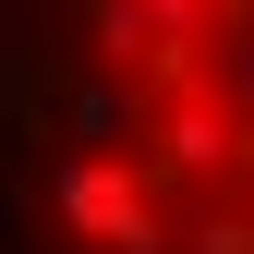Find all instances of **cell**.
<instances>
[{
    "instance_id": "cell-2",
    "label": "cell",
    "mask_w": 254,
    "mask_h": 254,
    "mask_svg": "<svg viewBox=\"0 0 254 254\" xmlns=\"http://www.w3.org/2000/svg\"><path fill=\"white\" fill-rule=\"evenodd\" d=\"M194 242H206V254H254V218H242V206H206Z\"/></svg>"
},
{
    "instance_id": "cell-1",
    "label": "cell",
    "mask_w": 254,
    "mask_h": 254,
    "mask_svg": "<svg viewBox=\"0 0 254 254\" xmlns=\"http://www.w3.org/2000/svg\"><path fill=\"white\" fill-rule=\"evenodd\" d=\"M145 109H157V97H133V85H73V133L97 145V157H109V145H145Z\"/></svg>"
}]
</instances>
